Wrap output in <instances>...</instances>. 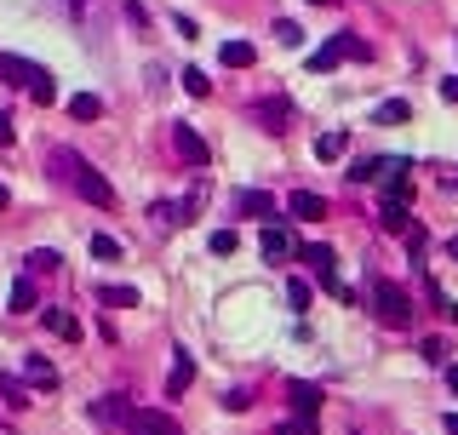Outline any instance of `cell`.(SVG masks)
I'll use <instances>...</instances> for the list:
<instances>
[{"label": "cell", "instance_id": "cell-1", "mask_svg": "<svg viewBox=\"0 0 458 435\" xmlns=\"http://www.w3.org/2000/svg\"><path fill=\"white\" fill-rule=\"evenodd\" d=\"M52 166L64 172V184L75 189L80 201H92V207H115V184H110V178H103L92 161H80L75 149H57V155H52Z\"/></svg>", "mask_w": 458, "mask_h": 435}, {"label": "cell", "instance_id": "cell-2", "mask_svg": "<svg viewBox=\"0 0 458 435\" xmlns=\"http://www.w3.org/2000/svg\"><path fill=\"white\" fill-rule=\"evenodd\" d=\"M0 75L11 80V87H23L34 103H57V87H52V69H41V64H29V57H18V52H0Z\"/></svg>", "mask_w": 458, "mask_h": 435}, {"label": "cell", "instance_id": "cell-3", "mask_svg": "<svg viewBox=\"0 0 458 435\" xmlns=\"http://www.w3.org/2000/svg\"><path fill=\"white\" fill-rule=\"evenodd\" d=\"M372 316L384 326H413V298H407L395 281H372Z\"/></svg>", "mask_w": 458, "mask_h": 435}, {"label": "cell", "instance_id": "cell-4", "mask_svg": "<svg viewBox=\"0 0 458 435\" xmlns=\"http://www.w3.org/2000/svg\"><path fill=\"white\" fill-rule=\"evenodd\" d=\"M298 263H309V275H316V281H327L332 293L344 298V304L355 298V293H349V286L339 281V258H332V247H298Z\"/></svg>", "mask_w": 458, "mask_h": 435}, {"label": "cell", "instance_id": "cell-5", "mask_svg": "<svg viewBox=\"0 0 458 435\" xmlns=\"http://www.w3.org/2000/svg\"><path fill=\"white\" fill-rule=\"evenodd\" d=\"M344 57H367V46L361 41H349V34H332L321 52H309V75H327V69H339Z\"/></svg>", "mask_w": 458, "mask_h": 435}, {"label": "cell", "instance_id": "cell-6", "mask_svg": "<svg viewBox=\"0 0 458 435\" xmlns=\"http://www.w3.org/2000/svg\"><path fill=\"white\" fill-rule=\"evenodd\" d=\"M172 149H178V155H184V161H189V166H207V161H212V143H207V138H201V132H195V126H189V120H172Z\"/></svg>", "mask_w": 458, "mask_h": 435}, {"label": "cell", "instance_id": "cell-7", "mask_svg": "<svg viewBox=\"0 0 458 435\" xmlns=\"http://www.w3.org/2000/svg\"><path fill=\"white\" fill-rule=\"evenodd\" d=\"M252 120H258L270 138H281V132H293V103H286V98H263V103H252Z\"/></svg>", "mask_w": 458, "mask_h": 435}, {"label": "cell", "instance_id": "cell-8", "mask_svg": "<svg viewBox=\"0 0 458 435\" xmlns=\"http://www.w3.org/2000/svg\"><path fill=\"white\" fill-rule=\"evenodd\" d=\"M126 430H132V435H184L166 413H155V407H132V413H126Z\"/></svg>", "mask_w": 458, "mask_h": 435}, {"label": "cell", "instance_id": "cell-9", "mask_svg": "<svg viewBox=\"0 0 458 435\" xmlns=\"http://www.w3.org/2000/svg\"><path fill=\"white\" fill-rule=\"evenodd\" d=\"M407 172H413V161H384V201H401V207L413 201V178Z\"/></svg>", "mask_w": 458, "mask_h": 435}, {"label": "cell", "instance_id": "cell-10", "mask_svg": "<svg viewBox=\"0 0 458 435\" xmlns=\"http://www.w3.org/2000/svg\"><path fill=\"white\" fill-rule=\"evenodd\" d=\"M286 401H293V413L304 418V424L321 413V390H316V384H304V378H293V384H286Z\"/></svg>", "mask_w": 458, "mask_h": 435}, {"label": "cell", "instance_id": "cell-11", "mask_svg": "<svg viewBox=\"0 0 458 435\" xmlns=\"http://www.w3.org/2000/svg\"><path fill=\"white\" fill-rule=\"evenodd\" d=\"M218 64L224 69H247V64H258V46H252V41H224L218 46Z\"/></svg>", "mask_w": 458, "mask_h": 435}, {"label": "cell", "instance_id": "cell-12", "mask_svg": "<svg viewBox=\"0 0 458 435\" xmlns=\"http://www.w3.org/2000/svg\"><path fill=\"white\" fill-rule=\"evenodd\" d=\"M286 212H293V218H304V224H321V218H327V201H321V195H309V189H298V195L286 201Z\"/></svg>", "mask_w": 458, "mask_h": 435}, {"label": "cell", "instance_id": "cell-13", "mask_svg": "<svg viewBox=\"0 0 458 435\" xmlns=\"http://www.w3.org/2000/svg\"><path fill=\"white\" fill-rule=\"evenodd\" d=\"M258 247H263V258H270V263H281V258H293V235H286V229H263V235H258Z\"/></svg>", "mask_w": 458, "mask_h": 435}, {"label": "cell", "instance_id": "cell-14", "mask_svg": "<svg viewBox=\"0 0 458 435\" xmlns=\"http://www.w3.org/2000/svg\"><path fill=\"white\" fill-rule=\"evenodd\" d=\"M23 378H29L34 390H57V367H52L46 355H29V361H23Z\"/></svg>", "mask_w": 458, "mask_h": 435}, {"label": "cell", "instance_id": "cell-15", "mask_svg": "<svg viewBox=\"0 0 458 435\" xmlns=\"http://www.w3.org/2000/svg\"><path fill=\"white\" fill-rule=\"evenodd\" d=\"M189 384H195V361H189L184 349H178V355H172V378H166V395H172V401H178V395H184Z\"/></svg>", "mask_w": 458, "mask_h": 435}, {"label": "cell", "instance_id": "cell-16", "mask_svg": "<svg viewBox=\"0 0 458 435\" xmlns=\"http://www.w3.org/2000/svg\"><path fill=\"white\" fill-rule=\"evenodd\" d=\"M34 304H41V298H34V281H29V275H18V281H11V298H6V309H11V316H29Z\"/></svg>", "mask_w": 458, "mask_h": 435}, {"label": "cell", "instance_id": "cell-17", "mask_svg": "<svg viewBox=\"0 0 458 435\" xmlns=\"http://www.w3.org/2000/svg\"><path fill=\"white\" fill-rule=\"evenodd\" d=\"M235 212H240V218H275V201L263 195V189H247V195L235 201Z\"/></svg>", "mask_w": 458, "mask_h": 435}, {"label": "cell", "instance_id": "cell-18", "mask_svg": "<svg viewBox=\"0 0 458 435\" xmlns=\"http://www.w3.org/2000/svg\"><path fill=\"white\" fill-rule=\"evenodd\" d=\"M344 149H349V132H321L316 138V161H344Z\"/></svg>", "mask_w": 458, "mask_h": 435}, {"label": "cell", "instance_id": "cell-19", "mask_svg": "<svg viewBox=\"0 0 458 435\" xmlns=\"http://www.w3.org/2000/svg\"><path fill=\"white\" fill-rule=\"evenodd\" d=\"M378 224L390 229V235H407V229H413V218H407L401 201H384V207H378Z\"/></svg>", "mask_w": 458, "mask_h": 435}, {"label": "cell", "instance_id": "cell-20", "mask_svg": "<svg viewBox=\"0 0 458 435\" xmlns=\"http://www.w3.org/2000/svg\"><path fill=\"white\" fill-rule=\"evenodd\" d=\"M41 321H46V332L69 338V344H75V338H80V321H75V316H64V309H41Z\"/></svg>", "mask_w": 458, "mask_h": 435}, {"label": "cell", "instance_id": "cell-21", "mask_svg": "<svg viewBox=\"0 0 458 435\" xmlns=\"http://www.w3.org/2000/svg\"><path fill=\"white\" fill-rule=\"evenodd\" d=\"M126 413H132V407L120 401V395H103V401L92 407V418H98V424H126Z\"/></svg>", "mask_w": 458, "mask_h": 435}, {"label": "cell", "instance_id": "cell-22", "mask_svg": "<svg viewBox=\"0 0 458 435\" xmlns=\"http://www.w3.org/2000/svg\"><path fill=\"white\" fill-rule=\"evenodd\" d=\"M69 115H75V120H98V115H103V98H92V92H75V98H69Z\"/></svg>", "mask_w": 458, "mask_h": 435}, {"label": "cell", "instance_id": "cell-23", "mask_svg": "<svg viewBox=\"0 0 458 435\" xmlns=\"http://www.w3.org/2000/svg\"><path fill=\"white\" fill-rule=\"evenodd\" d=\"M0 401H6V407H29V390H23V378L0 372Z\"/></svg>", "mask_w": 458, "mask_h": 435}, {"label": "cell", "instance_id": "cell-24", "mask_svg": "<svg viewBox=\"0 0 458 435\" xmlns=\"http://www.w3.org/2000/svg\"><path fill=\"white\" fill-rule=\"evenodd\" d=\"M98 298L110 309H132V304H138V286H98Z\"/></svg>", "mask_w": 458, "mask_h": 435}, {"label": "cell", "instance_id": "cell-25", "mask_svg": "<svg viewBox=\"0 0 458 435\" xmlns=\"http://www.w3.org/2000/svg\"><path fill=\"white\" fill-rule=\"evenodd\" d=\"M407 115H413V103H401V98H395V103H378V115H372V120H378V126H401Z\"/></svg>", "mask_w": 458, "mask_h": 435}, {"label": "cell", "instance_id": "cell-26", "mask_svg": "<svg viewBox=\"0 0 458 435\" xmlns=\"http://www.w3.org/2000/svg\"><path fill=\"white\" fill-rule=\"evenodd\" d=\"M57 263H64V258H57L52 247H34V252H29V275H52Z\"/></svg>", "mask_w": 458, "mask_h": 435}, {"label": "cell", "instance_id": "cell-27", "mask_svg": "<svg viewBox=\"0 0 458 435\" xmlns=\"http://www.w3.org/2000/svg\"><path fill=\"white\" fill-rule=\"evenodd\" d=\"M149 218H155V224H161V229H178V224H189V218H184V207H178V201H161V207H155Z\"/></svg>", "mask_w": 458, "mask_h": 435}, {"label": "cell", "instance_id": "cell-28", "mask_svg": "<svg viewBox=\"0 0 458 435\" xmlns=\"http://www.w3.org/2000/svg\"><path fill=\"white\" fill-rule=\"evenodd\" d=\"M184 92H189V98H212V80H207V69H184Z\"/></svg>", "mask_w": 458, "mask_h": 435}, {"label": "cell", "instance_id": "cell-29", "mask_svg": "<svg viewBox=\"0 0 458 435\" xmlns=\"http://www.w3.org/2000/svg\"><path fill=\"white\" fill-rule=\"evenodd\" d=\"M309 298H316V293H309V281H304V275H293V281H286V304H293V309H309Z\"/></svg>", "mask_w": 458, "mask_h": 435}, {"label": "cell", "instance_id": "cell-30", "mask_svg": "<svg viewBox=\"0 0 458 435\" xmlns=\"http://www.w3.org/2000/svg\"><path fill=\"white\" fill-rule=\"evenodd\" d=\"M378 172H384V161H355V166H349L344 178H349V184H372V178H378Z\"/></svg>", "mask_w": 458, "mask_h": 435}, {"label": "cell", "instance_id": "cell-31", "mask_svg": "<svg viewBox=\"0 0 458 435\" xmlns=\"http://www.w3.org/2000/svg\"><path fill=\"white\" fill-rule=\"evenodd\" d=\"M270 34H275V41H281V46H298V41H304V29H298L293 18H281V23H275Z\"/></svg>", "mask_w": 458, "mask_h": 435}, {"label": "cell", "instance_id": "cell-32", "mask_svg": "<svg viewBox=\"0 0 458 435\" xmlns=\"http://www.w3.org/2000/svg\"><path fill=\"white\" fill-rule=\"evenodd\" d=\"M235 247H240V235H235V229H212V252H218V258H229Z\"/></svg>", "mask_w": 458, "mask_h": 435}, {"label": "cell", "instance_id": "cell-33", "mask_svg": "<svg viewBox=\"0 0 458 435\" xmlns=\"http://www.w3.org/2000/svg\"><path fill=\"white\" fill-rule=\"evenodd\" d=\"M92 258H120V240L115 235H92Z\"/></svg>", "mask_w": 458, "mask_h": 435}, {"label": "cell", "instance_id": "cell-34", "mask_svg": "<svg viewBox=\"0 0 458 435\" xmlns=\"http://www.w3.org/2000/svg\"><path fill=\"white\" fill-rule=\"evenodd\" d=\"M172 23H178V34H184V41H201V29H195V18H184V11H178V18H172Z\"/></svg>", "mask_w": 458, "mask_h": 435}, {"label": "cell", "instance_id": "cell-35", "mask_svg": "<svg viewBox=\"0 0 458 435\" xmlns=\"http://www.w3.org/2000/svg\"><path fill=\"white\" fill-rule=\"evenodd\" d=\"M11 138H18V132H11V115H6V109H0V149H6Z\"/></svg>", "mask_w": 458, "mask_h": 435}, {"label": "cell", "instance_id": "cell-36", "mask_svg": "<svg viewBox=\"0 0 458 435\" xmlns=\"http://www.w3.org/2000/svg\"><path fill=\"white\" fill-rule=\"evenodd\" d=\"M441 98H447V103H458V75H447V80H441Z\"/></svg>", "mask_w": 458, "mask_h": 435}, {"label": "cell", "instance_id": "cell-37", "mask_svg": "<svg viewBox=\"0 0 458 435\" xmlns=\"http://www.w3.org/2000/svg\"><path fill=\"white\" fill-rule=\"evenodd\" d=\"M441 430H447V435H458V413H447V418H441Z\"/></svg>", "mask_w": 458, "mask_h": 435}, {"label": "cell", "instance_id": "cell-38", "mask_svg": "<svg viewBox=\"0 0 458 435\" xmlns=\"http://www.w3.org/2000/svg\"><path fill=\"white\" fill-rule=\"evenodd\" d=\"M447 390H453V395H458V367H447Z\"/></svg>", "mask_w": 458, "mask_h": 435}, {"label": "cell", "instance_id": "cell-39", "mask_svg": "<svg viewBox=\"0 0 458 435\" xmlns=\"http://www.w3.org/2000/svg\"><path fill=\"white\" fill-rule=\"evenodd\" d=\"M6 207H11V189H6V184H0V212H6Z\"/></svg>", "mask_w": 458, "mask_h": 435}, {"label": "cell", "instance_id": "cell-40", "mask_svg": "<svg viewBox=\"0 0 458 435\" xmlns=\"http://www.w3.org/2000/svg\"><path fill=\"white\" fill-rule=\"evenodd\" d=\"M447 258H453V263H458V235H453V240H447Z\"/></svg>", "mask_w": 458, "mask_h": 435}, {"label": "cell", "instance_id": "cell-41", "mask_svg": "<svg viewBox=\"0 0 458 435\" xmlns=\"http://www.w3.org/2000/svg\"><path fill=\"white\" fill-rule=\"evenodd\" d=\"M304 435H309V430H304Z\"/></svg>", "mask_w": 458, "mask_h": 435}]
</instances>
